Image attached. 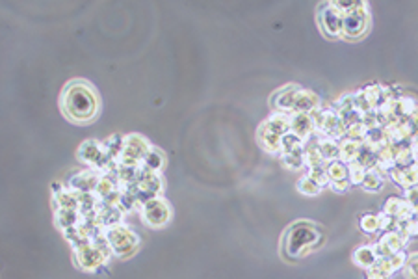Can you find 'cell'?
<instances>
[{"instance_id":"cell-1","label":"cell","mask_w":418,"mask_h":279,"mask_svg":"<svg viewBox=\"0 0 418 279\" xmlns=\"http://www.w3.org/2000/svg\"><path fill=\"white\" fill-rule=\"evenodd\" d=\"M60 108L69 121L78 125L92 123L101 112L99 93L87 81H71L60 95Z\"/></svg>"},{"instance_id":"cell-2","label":"cell","mask_w":418,"mask_h":279,"mask_svg":"<svg viewBox=\"0 0 418 279\" xmlns=\"http://www.w3.org/2000/svg\"><path fill=\"white\" fill-rule=\"evenodd\" d=\"M324 231L322 227L313 223V221H294L283 235L281 240V250L283 257L288 261H297L302 257L308 255L311 251L324 244Z\"/></svg>"},{"instance_id":"cell-3","label":"cell","mask_w":418,"mask_h":279,"mask_svg":"<svg viewBox=\"0 0 418 279\" xmlns=\"http://www.w3.org/2000/svg\"><path fill=\"white\" fill-rule=\"evenodd\" d=\"M370 26V13H368V4L359 2V6L354 8L351 12L344 13V34L346 40H359L368 32Z\"/></svg>"},{"instance_id":"cell-4","label":"cell","mask_w":418,"mask_h":279,"mask_svg":"<svg viewBox=\"0 0 418 279\" xmlns=\"http://www.w3.org/2000/svg\"><path fill=\"white\" fill-rule=\"evenodd\" d=\"M318 24L322 34L329 40H338L344 34V13L333 6V2H325L320 8Z\"/></svg>"},{"instance_id":"cell-5","label":"cell","mask_w":418,"mask_h":279,"mask_svg":"<svg viewBox=\"0 0 418 279\" xmlns=\"http://www.w3.org/2000/svg\"><path fill=\"white\" fill-rule=\"evenodd\" d=\"M141 218L146 221L147 226L151 227H162L166 226L171 218V209H169L168 201L164 199H151L143 205L141 210Z\"/></svg>"},{"instance_id":"cell-6","label":"cell","mask_w":418,"mask_h":279,"mask_svg":"<svg viewBox=\"0 0 418 279\" xmlns=\"http://www.w3.org/2000/svg\"><path fill=\"white\" fill-rule=\"evenodd\" d=\"M108 239H110V246L119 257L130 255V253L136 250V246H138V237H136L132 231L125 229V227L112 229Z\"/></svg>"},{"instance_id":"cell-7","label":"cell","mask_w":418,"mask_h":279,"mask_svg":"<svg viewBox=\"0 0 418 279\" xmlns=\"http://www.w3.org/2000/svg\"><path fill=\"white\" fill-rule=\"evenodd\" d=\"M407 242V237L403 235V232H385L383 237L379 239L378 242V251L381 253L383 257L387 255H392V253H398V251L403 250V246H406Z\"/></svg>"},{"instance_id":"cell-8","label":"cell","mask_w":418,"mask_h":279,"mask_svg":"<svg viewBox=\"0 0 418 279\" xmlns=\"http://www.w3.org/2000/svg\"><path fill=\"white\" fill-rule=\"evenodd\" d=\"M318 95L307 87H297L296 97H294V110L292 114H308L318 108Z\"/></svg>"},{"instance_id":"cell-9","label":"cell","mask_w":418,"mask_h":279,"mask_svg":"<svg viewBox=\"0 0 418 279\" xmlns=\"http://www.w3.org/2000/svg\"><path fill=\"white\" fill-rule=\"evenodd\" d=\"M297 87L299 86L292 84V86H286L273 93L272 106L275 110H279V114H290L294 110V97H296Z\"/></svg>"},{"instance_id":"cell-10","label":"cell","mask_w":418,"mask_h":279,"mask_svg":"<svg viewBox=\"0 0 418 279\" xmlns=\"http://www.w3.org/2000/svg\"><path fill=\"white\" fill-rule=\"evenodd\" d=\"M390 175H392L396 185L403 186L406 190L415 188V186H418V162L412 164V166H407V168L394 169Z\"/></svg>"},{"instance_id":"cell-11","label":"cell","mask_w":418,"mask_h":279,"mask_svg":"<svg viewBox=\"0 0 418 279\" xmlns=\"http://www.w3.org/2000/svg\"><path fill=\"white\" fill-rule=\"evenodd\" d=\"M354 261L360 268H374L379 261V251L374 246H360L355 248Z\"/></svg>"},{"instance_id":"cell-12","label":"cell","mask_w":418,"mask_h":279,"mask_svg":"<svg viewBox=\"0 0 418 279\" xmlns=\"http://www.w3.org/2000/svg\"><path fill=\"white\" fill-rule=\"evenodd\" d=\"M313 119L308 114H292L290 116V133L296 134L297 138L305 140L313 133Z\"/></svg>"},{"instance_id":"cell-13","label":"cell","mask_w":418,"mask_h":279,"mask_svg":"<svg viewBox=\"0 0 418 279\" xmlns=\"http://www.w3.org/2000/svg\"><path fill=\"white\" fill-rule=\"evenodd\" d=\"M359 227L365 232H376L381 229V216L374 214V212H365L360 216Z\"/></svg>"},{"instance_id":"cell-14","label":"cell","mask_w":418,"mask_h":279,"mask_svg":"<svg viewBox=\"0 0 418 279\" xmlns=\"http://www.w3.org/2000/svg\"><path fill=\"white\" fill-rule=\"evenodd\" d=\"M327 177L331 183L335 180H346L349 179V169L346 168V164L340 162V160H335V162L329 164V168H327Z\"/></svg>"},{"instance_id":"cell-15","label":"cell","mask_w":418,"mask_h":279,"mask_svg":"<svg viewBox=\"0 0 418 279\" xmlns=\"http://www.w3.org/2000/svg\"><path fill=\"white\" fill-rule=\"evenodd\" d=\"M82 147H84L86 151H89L87 155H80V158L84 162H97V158L103 155V147H101L99 142H95V140H87V142L82 144Z\"/></svg>"},{"instance_id":"cell-16","label":"cell","mask_w":418,"mask_h":279,"mask_svg":"<svg viewBox=\"0 0 418 279\" xmlns=\"http://www.w3.org/2000/svg\"><path fill=\"white\" fill-rule=\"evenodd\" d=\"M383 185H385V179L378 174V171H374V169L366 171V177H365V183H363V186H365L368 192H379V190L383 188Z\"/></svg>"},{"instance_id":"cell-17","label":"cell","mask_w":418,"mask_h":279,"mask_svg":"<svg viewBox=\"0 0 418 279\" xmlns=\"http://www.w3.org/2000/svg\"><path fill=\"white\" fill-rule=\"evenodd\" d=\"M320 188H322V186H320L311 175H305L302 180H297V190L302 194H305V196H318Z\"/></svg>"},{"instance_id":"cell-18","label":"cell","mask_w":418,"mask_h":279,"mask_svg":"<svg viewBox=\"0 0 418 279\" xmlns=\"http://www.w3.org/2000/svg\"><path fill=\"white\" fill-rule=\"evenodd\" d=\"M359 153H360V144L357 142V140H351L349 144L340 147V157L344 158V162H351V160H355V158L359 157Z\"/></svg>"},{"instance_id":"cell-19","label":"cell","mask_w":418,"mask_h":279,"mask_svg":"<svg viewBox=\"0 0 418 279\" xmlns=\"http://www.w3.org/2000/svg\"><path fill=\"white\" fill-rule=\"evenodd\" d=\"M401 229H403V235L407 239H418V214L401 221Z\"/></svg>"},{"instance_id":"cell-20","label":"cell","mask_w":418,"mask_h":279,"mask_svg":"<svg viewBox=\"0 0 418 279\" xmlns=\"http://www.w3.org/2000/svg\"><path fill=\"white\" fill-rule=\"evenodd\" d=\"M365 177H366L365 166L355 164L354 168L349 169V183H351V185H363V183H365Z\"/></svg>"},{"instance_id":"cell-21","label":"cell","mask_w":418,"mask_h":279,"mask_svg":"<svg viewBox=\"0 0 418 279\" xmlns=\"http://www.w3.org/2000/svg\"><path fill=\"white\" fill-rule=\"evenodd\" d=\"M146 164L151 169H160L164 166V157L158 151L151 149V151L146 155Z\"/></svg>"},{"instance_id":"cell-22","label":"cell","mask_w":418,"mask_h":279,"mask_svg":"<svg viewBox=\"0 0 418 279\" xmlns=\"http://www.w3.org/2000/svg\"><path fill=\"white\" fill-rule=\"evenodd\" d=\"M283 164H285L286 168L299 169L303 164V157L299 153H286L285 157H283Z\"/></svg>"},{"instance_id":"cell-23","label":"cell","mask_w":418,"mask_h":279,"mask_svg":"<svg viewBox=\"0 0 418 279\" xmlns=\"http://www.w3.org/2000/svg\"><path fill=\"white\" fill-rule=\"evenodd\" d=\"M407 279H418V253L412 255L411 259H407L406 267H403Z\"/></svg>"},{"instance_id":"cell-24","label":"cell","mask_w":418,"mask_h":279,"mask_svg":"<svg viewBox=\"0 0 418 279\" xmlns=\"http://www.w3.org/2000/svg\"><path fill=\"white\" fill-rule=\"evenodd\" d=\"M407 203L411 205L412 210H415V214H418V186L407 190Z\"/></svg>"},{"instance_id":"cell-25","label":"cell","mask_w":418,"mask_h":279,"mask_svg":"<svg viewBox=\"0 0 418 279\" xmlns=\"http://www.w3.org/2000/svg\"><path fill=\"white\" fill-rule=\"evenodd\" d=\"M331 185V188H335V192H348V188H349V179L346 180H335V183H329Z\"/></svg>"},{"instance_id":"cell-26","label":"cell","mask_w":418,"mask_h":279,"mask_svg":"<svg viewBox=\"0 0 418 279\" xmlns=\"http://www.w3.org/2000/svg\"><path fill=\"white\" fill-rule=\"evenodd\" d=\"M366 279H389V276H385V273H379V272H374L370 273Z\"/></svg>"}]
</instances>
